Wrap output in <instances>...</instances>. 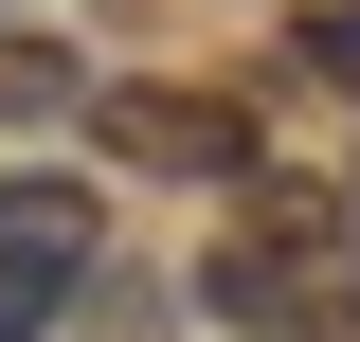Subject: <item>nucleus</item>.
<instances>
[{"label": "nucleus", "mask_w": 360, "mask_h": 342, "mask_svg": "<svg viewBox=\"0 0 360 342\" xmlns=\"http://www.w3.org/2000/svg\"><path fill=\"white\" fill-rule=\"evenodd\" d=\"M90 144H108L127 180H234V198L270 180L252 108H234V90H180V72H127V90H90Z\"/></svg>", "instance_id": "obj_1"}, {"label": "nucleus", "mask_w": 360, "mask_h": 342, "mask_svg": "<svg viewBox=\"0 0 360 342\" xmlns=\"http://www.w3.org/2000/svg\"><path fill=\"white\" fill-rule=\"evenodd\" d=\"M90 253H108L90 180H0V342H54V306L90 289Z\"/></svg>", "instance_id": "obj_2"}, {"label": "nucleus", "mask_w": 360, "mask_h": 342, "mask_svg": "<svg viewBox=\"0 0 360 342\" xmlns=\"http://www.w3.org/2000/svg\"><path fill=\"white\" fill-rule=\"evenodd\" d=\"M54 108H72V54L54 37H0V127H54Z\"/></svg>", "instance_id": "obj_3"}, {"label": "nucleus", "mask_w": 360, "mask_h": 342, "mask_svg": "<svg viewBox=\"0 0 360 342\" xmlns=\"http://www.w3.org/2000/svg\"><path fill=\"white\" fill-rule=\"evenodd\" d=\"M288 54H307L324 90H360V0H307V18H288Z\"/></svg>", "instance_id": "obj_4"}, {"label": "nucleus", "mask_w": 360, "mask_h": 342, "mask_svg": "<svg viewBox=\"0 0 360 342\" xmlns=\"http://www.w3.org/2000/svg\"><path fill=\"white\" fill-rule=\"evenodd\" d=\"M288 324H307V342H360V289H307Z\"/></svg>", "instance_id": "obj_5"}]
</instances>
